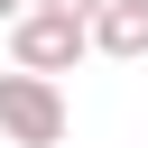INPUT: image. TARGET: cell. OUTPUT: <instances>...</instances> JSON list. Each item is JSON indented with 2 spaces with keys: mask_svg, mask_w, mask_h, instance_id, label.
Returning a JSON list of instances; mask_svg holds the SVG:
<instances>
[{
  "mask_svg": "<svg viewBox=\"0 0 148 148\" xmlns=\"http://www.w3.org/2000/svg\"><path fill=\"white\" fill-rule=\"evenodd\" d=\"M0 139H18V148H65V92H56V74H0Z\"/></svg>",
  "mask_w": 148,
  "mask_h": 148,
  "instance_id": "6da1fadb",
  "label": "cell"
},
{
  "mask_svg": "<svg viewBox=\"0 0 148 148\" xmlns=\"http://www.w3.org/2000/svg\"><path fill=\"white\" fill-rule=\"evenodd\" d=\"M9 56H18L28 74H65L74 56H92V28L65 18V9H37V0H28V9L9 18Z\"/></svg>",
  "mask_w": 148,
  "mask_h": 148,
  "instance_id": "7a4b0ae2",
  "label": "cell"
},
{
  "mask_svg": "<svg viewBox=\"0 0 148 148\" xmlns=\"http://www.w3.org/2000/svg\"><path fill=\"white\" fill-rule=\"evenodd\" d=\"M83 28H92V46H102V56H120V65H139V56H148V0H102Z\"/></svg>",
  "mask_w": 148,
  "mask_h": 148,
  "instance_id": "3957f363",
  "label": "cell"
},
{
  "mask_svg": "<svg viewBox=\"0 0 148 148\" xmlns=\"http://www.w3.org/2000/svg\"><path fill=\"white\" fill-rule=\"evenodd\" d=\"M37 9H65V18H92L102 0H37Z\"/></svg>",
  "mask_w": 148,
  "mask_h": 148,
  "instance_id": "277c9868",
  "label": "cell"
},
{
  "mask_svg": "<svg viewBox=\"0 0 148 148\" xmlns=\"http://www.w3.org/2000/svg\"><path fill=\"white\" fill-rule=\"evenodd\" d=\"M18 9H28V0H0V18H18Z\"/></svg>",
  "mask_w": 148,
  "mask_h": 148,
  "instance_id": "5b68a950",
  "label": "cell"
}]
</instances>
